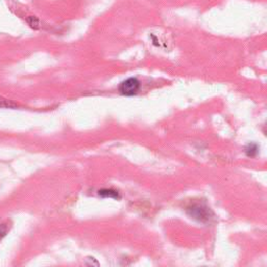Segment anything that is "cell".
I'll return each mask as SVG.
<instances>
[{"mask_svg": "<svg viewBox=\"0 0 267 267\" xmlns=\"http://www.w3.org/2000/svg\"><path fill=\"white\" fill-rule=\"evenodd\" d=\"M100 194L102 197H105V198H114V199L119 198L118 193L113 190H102V191H100Z\"/></svg>", "mask_w": 267, "mask_h": 267, "instance_id": "2", "label": "cell"}, {"mask_svg": "<svg viewBox=\"0 0 267 267\" xmlns=\"http://www.w3.org/2000/svg\"><path fill=\"white\" fill-rule=\"evenodd\" d=\"M9 231V228L7 225H0V241L4 239V237L7 235Z\"/></svg>", "mask_w": 267, "mask_h": 267, "instance_id": "3", "label": "cell"}, {"mask_svg": "<svg viewBox=\"0 0 267 267\" xmlns=\"http://www.w3.org/2000/svg\"><path fill=\"white\" fill-rule=\"evenodd\" d=\"M140 89V82L136 78H130L126 80L119 87L121 94L126 96H133L138 93Z\"/></svg>", "mask_w": 267, "mask_h": 267, "instance_id": "1", "label": "cell"}]
</instances>
